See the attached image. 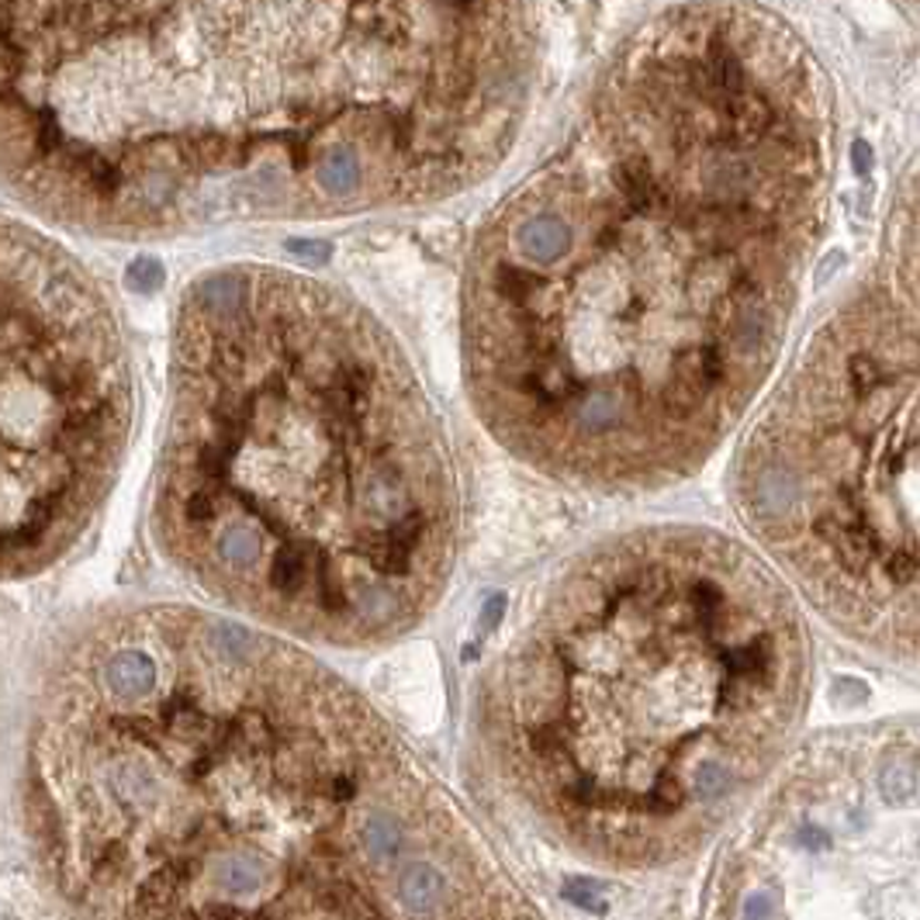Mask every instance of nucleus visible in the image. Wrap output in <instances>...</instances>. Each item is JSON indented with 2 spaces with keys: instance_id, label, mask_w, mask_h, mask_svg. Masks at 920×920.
<instances>
[{
  "instance_id": "obj_3",
  "label": "nucleus",
  "mask_w": 920,
  "mask_h": 920,
  "mask_svg": "<svg viewBox=\"0 0 920 920\" xmlns=\"http://www.w3.org/2000/svg\"><path fill=\"white\" fill-rule=\"evenodd\" d=\"M24 851L76 920H548L357 685L239 623L88 699Z\"/></svg>"
},
{
  "instance_id": "obj_8",
  "label": "nucleus",
  "mask_w": 920,
  "mask_h": 920,
  "mask_svg": "<svg viewBox=\"0 0 920 920\" xmlns=\"http://www.w3.org/2000/svg\"><path fill=\"white\" fill-rule=\"evenodd\" d=\"M913 789H917V761L913 758H893L889 761L886 768H882V775H879V793H882V799L886 803H907L910 796H913Z\"/></svg>"
},
{
  "instance_id": "obj_7",
  "label": "nucleus",
  "mask_w": 920,
  "mask_h": 920,
  "mask_svg": "<svg viewBox=\"0 0 920 920\" xmlns=\"http://www.w3.org/2000/svg\"><path fill=\"white\" fill-rule=\"evenodd\" d=\"M4 574L60 564L125 464L135 381L98 274L35 222H4Z\"/></svg>"
},
{
  "instance_id": "obj_6",
  "label": "nucleus",
  "mask_w": 920,
  "mask_h": 920,
  "mask_svg": "<svg viewBox=\"0 0 920 920\" xmlns=\"http://www.w3.org/2000/svg\"><path fill=\"white\" fill-rule=\"evenodd\" d=\"M734 502L824 616L920 644V197L744 440Z\"/></svg>"
},
{
  "instance_id": "obj_9",
  "label": "nucleus",
  "mask_w": 920,
  "mask_h": 920,
  "mask_svg": "<svg viewBox=\"0 0 920 920\" xmlns=\"http://www.w3.org/2000/svg\"><path fill=\"white\" fill-rule=\"evenodd\" d=\"M744 920H775V897L758 889V893H747L744 900Z\"/></svg>"
},
{
  "instance_id": "obj_5",
  "label": "nucleus",
  "mask_w": 920,
  "mask_h": 920,
  "mask_svg": "<svg viewBox=\"0 0 920 920\" xmlns=\"http://www.w3.org/2000/svg\"><path fill=\"white\" fill-rule=\"evenodd\" d=\"M807 641L786 585L737 540L641 527L543 582L474 685L488 783L599 869L685 855L786 737Z\"/></svg>"
},
{
  "instance_id": "obj_1",
  "label": "nucleus",
  "mask_w": 920,
  "mask_h": 920,
  "mask_svg": "<svg viewBox=\"0 0 920 920\" xmlns=\"http://www.w3.org/2000/svg\"><path fill=\"white\" fill-rule=\"evenodd\" d=\"M824 187L820 83L779 14L630 24L471 239L460 354L488 437L602 495L703 468L779 357Z\"/></svg>"
},
{
  "instance_id": "obj_4",
  "label": "nucleus",
  "mask_w": 920,
  "mask_h": 920,
  "mask_svg": "<svg viewBox=\"0 0 920 920\" xmlns=\"http://www.w3.org/2000/svg\"><path fill=\"white\" fill-rule=\"evenodd\" d=\"M460 474L391 329L347 287L225 264L177 298L156 551L277 637L385 647L453 579Z\"/></svg>"
},
{
  "instance_id": "obj_2",
  "label": "nucleus",
  "mask_w": 920,
  "mask_h": 920,
  "mask_svg": "<svg viewBox=\"0 0 920 920\" xmlns=\"http://www.w3.org/2000/svg\"><path fill=\"white\" fill-rule=\"evenodd\" d=\"M4 187L76 236L429 208L495 174L543 70L530 4H8Z\"/></svg>"
},
{
  "instance_id": "obj_10",
  "label": "nucleus",
  "mask_w": 920,
  "mask_h": 920,
  "mask_svg": "<svg viewBox=\"0 0 920 920\" xmlns=\"http://www.w3.org/2000/svg\"><path fill=\"white\" fill-rule=\"evenodd\" d=\"M851 163H855L858 174H869V170H872V150H869L866 139H858L855 146H851Z\"/></svg>"
}]
</instances>
